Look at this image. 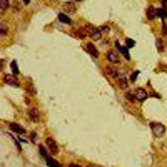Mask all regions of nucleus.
<instances>
[{"label": "nucleus", "mask_w": 167, "mask_h": 167, "mask_svg": "<svg viewBox=\"0 0 167 167\" xmlns=\"http://www.w3.org/2000/svg\"><path fill=\"white\" fill-rule=\"evenodd\" d=\"M87 33H89V37L92 40H99L100 37H102V30L100 28H97V27H94V25H87Z\"/></svg>", "instance_id": "f257e3e1"}, {"label": "nucleus", "mask_w": 167, "mask_h": 167, "mask_svg": "<svg viewBox=\"0 0 167 167\" xmlns=\"http://www.w3.org/2000/svg\"><path fill=\"white\" fill-rule=\"evenodd\" d=\"M150 129H152V134L155 135V137H162V135L166 134V127H164V124L152 122V124H150Z\"/></svg>", "instance_id": "f03ea898"}, {"label": "nucleus", "mask_w": 167, "mask_h": 167, "mask_svg": "<svg viewBox=\"0 0 167 167\" xmlns=\"http://www.w3.org/2000/svg\"><path fill=\"white\" fill-rule=\"evenodd\" d=\"M45 146H47V149L50 150V154H53V155H55V154H59V146H57V142H55L53 139L49 137L47 142H45Z\"/></svg>", "instance_id": "7ed1b4c3"}, {"label": "nucleus", "mask_w": 167, "mask_h": 167, "mask_svg": "<svg viewBox=\"0 0 167 167\" xmlns=\"http://www.w3.org/2000/svg\"><path fill=\"white\" fill-rule=\"evenodd\" d=\"M107 60H109L110 64H119V60H120L119 52H117V50H109V52H107Z\"/></svg>", "instance_id": "20e7f679"}, {"label": "nucleus", "mask_w": 167, "mask_h": 167, "mask_svg": "<svg viewBox=\"0 0 167 167\" xmlns=\"http://www.w3.org/2000/svg\"><path fill=\"white\" fill-rule=\"evenodd\" d=\"M134 95H135V99H137V100H140V102H142V100H146L147 97H149L147 90H146V89H140V87L134 90Z\"/></svg>", "instance_id": "39448f33"}, {"label": "nucleus", "mask_w": 167, "mask_h": 167, "mask_svg": "<svg viewBox=\"0 0 167 167\" xmlns=\"http://www.w3.org/2000/svg\"><path fill=\"white\" fill-rule=\"evenodd\" d=\"M3 80H5L8 85H12V87H19L20 85L19 80L15 79V77H12V75H5V77H3Z\"/></svg>", "instance_id": "423d86ee"}, {"label": "nucleus", "mask_w": 167, "mask_h": 167, "mask_svg": "<svg viewBox=\"0 0 167 167\" xmlns=\"http://www.w3.org/2000/svg\"><path fill=\"white\" fill-rule=\"evenodd\" d=\"M115 49H117V52H120L122 55H124V57H125V59H130V57H129V50H127L125 47H122V45H120V44H119V40L115 42Z\"/></svg>", "instance_id": "0eeeda50"}, {"label": "nucleus", "mask_w": 167, "mask_h": 167, "mask_svg": "<svg viewBox=\"0 0 167 167\" xmlns=\"http://www.w3.org/2000/svg\"><path fill=\"white\" fill-rule=\"evenodd\" d=\"M64 10H65V13H73L77 10V5H75L73 2H67L65 7H64Z\"/></svg>", "instance_id": "6e6552de"}, {"label": "nucleus", "mask_w": 167, "mask_h": 167, "mask_svg": "<svg viewBox=\"0 0 167 167\" xmlns=\"http://www.w3.org/2000/svg\"><path fill=\"white\" fill-rule=\"evenodd\" d=\"M117 85H119L120 89H127V87H129V79H125L124 75H120L119 79H117Z\"/></svg>", "instance_id": "1a4fd4ad"}, {"label": "nucleus", "mask_w": 167, "mask_h": 167, "mask_svg": "<svg viewBox=\"0 0 167 167\" xmlns=\"http://www.w3.org/2000/svg\"><path fill=\"white\" fill-rule=\"evenodd\" d=\"M87 52L90 53L94 59H97V57H99V52H97V49H95L94 44H87Z\"/></svg>", "instance_id": "9d476101"}, {"label": "nucleus", "mask_w": 167, "mask_h": 167, "mask_svg": "<svg viewBox=\"0 0 167 167\" xmlns=\"http://www.w3.org/2000/svg\"><path fill=\"white\" fill-rule=\"evenodd\" d=\"M28 117H30V120H33V122H39V110L37 109H28Z\"/></svg>", "instance_id": "9b49d317"}, {"label": "nucleus", "mask_w": 167, "mask_h": 167, "mask_svg": "<svg viewBox=\"0 0 167 167\" xmlns=\"http://www.w3.org/2000/svg\"><path fill=\"white\" fill-rule=\"evenodd\" d=\"M10 130H12V132H17V134H24V132H25V129H24L22 125H19V124H15V122L10 124Z\"/></svg>", "instance_id": "f8f14e48"}, {"label": "nucleus", "mask_w": 167, "mask_h": 167, "mask_svg": "<svg viewBox=\"0 0 167 167\" xmlns=\"http://www.w3.org/2000/svg\"><path fill=\"white\" fill-rule=\"evenodd\" d=\"M105 72L109 73L110 77H114V79H119V77H120L119 70H117V69H114V67H107V69H105Z\"/></svg>", "instance_id": "ddd939ff"}, {"label": "nucleus", "mask_w": 167, "mask_h": 167, "mask_svg": "<svg viewBox=\"0 0 167 167\" xmlns=\"http://www.w3.org/2000/svg\"><path fill=\"white\" fill-rule=\"evenodd\" d=\"M59 20L62 22V24H67V25H70V24H72L70 17H67V13H65V12H60V13H59Z\"/></svg>", "instance_id": "4468645a"}, {"label": "nucleus", "mask_w": 167, "mask_h": 167, "mask_svg": "<svg viewBox=\"0 0 167 167\" xmlns=\"http://www.w3.org/2000/svg\"><path fill=\"white\" fill-rule=\"evenodd\" d=\"M44 159H45V162L49 164V167H60L59 162H57V160H53L50 155H47V157H44Z\"/></svg>", "instance_id": "2eb2a0df"}, {"label": "nucleus", "mask_w": 167, "mask_h": 167, "mask_svg": "<svg viewBox=\"0 0 167 167\" xmlns=\"http://www.w3.org/2000/svg\"><path fill=\"white\" fill-rule=\"evenodd\" d=\"M155 17H157V10H155V8H152V7H149V8H147V19L154 20Z\"/></svg>", "instance_id": "dca6fc26"}, {"label": "nucleus", "mask_w": 167, "mask_h": 167, "mask_svg": "<svg viewBox=\"0 0 167 167\" xmlns=\"http://www.w3.org/2000/svg\"><path fill=\"white\" fill-rule=\"evenodd\" d=\"M39 150H40V154H42L44 157H47V155H49V152H50V150H49V149H45L44 146H39Z\"/></svg>", "instance_id": "f3484780"}, {"label": "nucleus", "mask_w": 167, "mask_h": 167, "mask_svg": "<svg viewBox=\"0 0 167 167\" xmlns=\"http://www.w3.org/2000/svg\"><path fill=\"white\" fill-rule=\"evenodd\" d=\"M125 97H127V100H129V102H135V95H134V92H127L125 94Z\"/></svg>", "instance_id": "a211bd4d"}, {"label": "nucleus", "mask_w": 167, "mask_h": 167, "mask_svg": "<svg viewBox=\"0 0 167 167\" xmlns=\"http://www.w3.org/2000/svg\"><path fill=\"white\" fill-rule=\"evenodd\" d=\"M10 69H12V73L15 75V73H19V67H17V62H12L10 64Z\"/></svg>", "instance_id": "6ab92c4d"}, {"label": "nucleus", "mask_w": 167, "mask_h": 167, "mask_svg": "<svg viewBox=\"0 0 167 167\" xmlns=\"http://www.w3.org/2000/svg\"><path fill=\"white\" fill-rule=\"evenodd\" d=\"M87 35H89V33L84 32V30H79V32H77V37H79V39H85Z\"/></svg>", "instance_id": "aec40b11"}, {"label": "nucleus", "mask_w": 167, "mask_h": 167, "mask_svg": "<svg viewBox=\"0 0 167 167\" xmlns=\"http://www.w3.org/2000/svg\"><path fill=\"white\" fill-rule=\"evenodd\" d=\"M0 7H2V10H5L8 7V0H0Z\"/></svg>", "instance_id": "412c9836"}, {"label": "nucleus", "mask_w": 167, "mask_h": 167, "mask_svg": "<svg viewBox=\"0 0 167 167\" xmlns=\"http://www.w3.org/2000/svg\"><path fill=\"white\" fill-rule=\"evenodd\" d=\"M0 28H2V30H0V33H2V35H7V25L3 24V22H2V25H0Z\"/></svg>", "instance_id": "4be33fe9"}, {"label": "nucleus", "mask_w": 167, "mask_h": 167, "mask_svg": "<svg viewBox=\"0 0 167 167\" xmlns=\"http://www.w3.org/2000/svg\"><path fill=\"white\" fill-rule=\"evenodd\" d=\"M100 30H102V33H104V32H110V28H109V25H102V27H100Z\"/></svg>", "instance_id": "5701e85b"}, {"label": "nucleus", "mask_w": 167, "mask_h": 167, "mask_svg": "<svg viewBox=\"0 0 167 167\" xmlns=\"http://www.w3.org/2000/svg\"><path fill=\"white\" fill-rule=\"evenodd\" d=\"M134 45H135V42H134L132 39H127V47L130 49V47H134Z\"/></svg>", "instance_id": "b1692460"}, {"label": "nucleus", "mask_w": 167, "mask_h": 167, "mask_svg": "<svg viewBox=\"0 0 167 167\" xmlns=\"http://www.w3.org/2000/svg\"><path fill=\"white\" fill-rule=\"evenodd\" d=\"M137 75H139V70H135V72H134L132 75H130V82H134V80L137 79Z\"/></svg>", "instance_id": "393cba45"}, {"label": "nucleus", "mask_w": 167, "mask_h": 167, "mask_svg": "<svg viewBox=\"0 0 167 167\" xmlns=\"http://www.w3.org/2000/svg\"><path fill=\"white\" fill-rule=\"evenodd\" d=\"M157 49H159V50H164V44H162V40H157Z\"/></svg>", "instance_id": "a878e982"}, {"label": "nucleus", "mask_w": 167, "mask_h": 167, "mask_svg": "<svg viewBox=\"0 0 167 167\" xmlns=\"http://www.w3.org/2000/svg\"><path fill=\"white\" fill-rule=\"evenodd\" d=\"M30 140H32V142H37V134H35V132L30 134Z\"/></svg>", "instance_id": "bb28decb"}, {"label": "nucleus", "mask_w": 167, "mask_h": 167, "mask_svg": "<svg viewBox=\"0 0 167 167\" xmlns=\"http://www.w3.org/2000/svg\"><path fill=\"white\" fill-rule=\"evenodd\" d=\"M22 2H24L25 5H28V3H30V0H22Z\"/></svg>", "instance_id": "cd10ccee"}, {"label": "nucleus", "mask_w": 167, "mask_h": 167, "mask_svg": "<svg viewBox=\"0 0 167 167\" xmlns=\"http://www.w3.org/2000/svg\"><path fill=\"white\" fill-rule=\"evenodd\" d=\"M70 167H79V166H77V164H70Z\"/></svg>", "instance_id": "c85d7f7f"}, {"label": "nucleus", "mask_w": 167, "mask_h": 167, "mask_svg": "<svg viewBox=\"0 0 167 167\" xmlns=\"http://www.w3.org/2000/svg\"><path fill=\"white\" fill-rule=\"evenodd\" d=\"M166 2H167V0H162V5H164V7H166Z\"/></svg>", "instance_id": "c756f323"}, {"label": "nucleus", "mask_w": 167, "mask_h": 167, "mask_svg": "<svg viewBox=\"0 0 167 167\" xmlns=\"http://www.w3.org/2000/svg\"><path fill=\"white\" fill-rule=\"evenodd\" d=\"M90 167H97V166H90Z\"/></svg>", "instance_id": "7c9ffc66"}]
</instances>
